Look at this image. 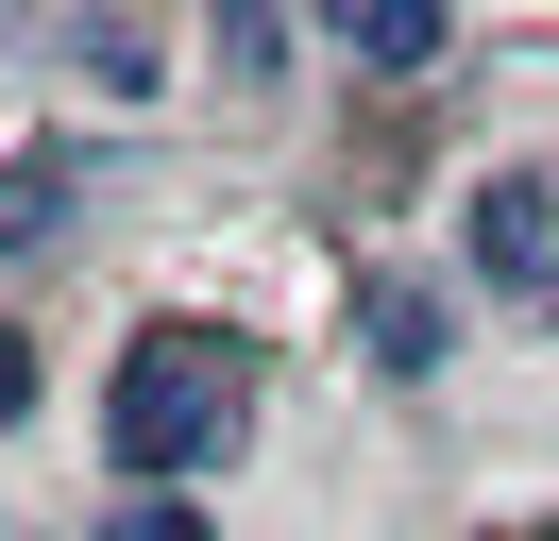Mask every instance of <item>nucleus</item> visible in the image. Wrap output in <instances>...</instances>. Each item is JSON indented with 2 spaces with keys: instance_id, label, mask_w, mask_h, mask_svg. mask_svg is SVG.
Returning a JSON list of instances; mask_svg holds the SVG:
<instances>
[{
  "instance_id": "7ed1b4c3",
  "label": "nucleus",
  "mask_w": 559,
  "mask_h": 541,
  "mask_svg": "<svg viewBox=\"0 0 559 541\" xmlns=\"http://www.w3.org/2000/svg\"><path fill=\"white\" fill-rule=\"evenodd\" d=\"M340 51H356V68H441V0H356Z\"/></svg>"
},
{
  "instance_id": "6e6552de",
  "label": "nucleus",
  "mask_w": 559,
  "mask_h": 541,
  "mask_svg": "<svg viewBox=\"0 0 559 541\" xmlns=\"http://www.w3.org/2000/svg\"><path fill=\"white\" fill-rule=\"evenodd\" d=\"M17 406H35V338L0 322V423H17Z\"/></svg>"
},
{
  "instance_id": "423d86ee",
  "label": "nucleus",
  "mask_w": 559,
  "mask_h": 541,
  "mask_svg": "<svg viewBox=\"0 0 559 541\" xmlns=\"http://www.w3.org/2000/svg\"><path fill=\"white\" fill-rule=\"evenodd\" d=\"M69 187H85L69 153H17V169H0V237H51V220H69Z\"/></svg>"
},
{
  "instance_id": "f257e3e1",
  "label": "nucleus",
  "mask_w": 559,
  "mask_h": 541,
  "mask_svg": "<svg viewBox=\"0 0 559 541\" xmlns=\"http://www.w3.org/2000/svg\"><path fill=\"white\" fill-rule=\"evenodd\" d=\"M238 406H254V356H238V338L153 322L136 356H119V389H103V440H119L136 473H187V457H221V440H238Z\"/></svg>"
},
{
  "instance_id": "0eeeda50",
  "label": "nucleus",
  "mask_w": 559,
  "mask_h": 541,
  "mask_svg": "<svg viewBox=\"0 0 559 541\" xmlns=\"http://www.w3.org/2000/svg\"><path fill=\"white\" fill-rule=\"evenodd\" d=\"M103 541H204V507H187V491H136V507H119Z\"/></svg>"
},
{
  "instance_id": "39448f33",
  "label": "nucleus",
  "mask_w": 559,
  "mask_h": 541,
  "mask_svg": "<svg viewBox=\"0 0 559 541\" xmlns=\"http://www.w3.org/2000/svg\"><path fill=\"white\" fill-rule=\"evenodd\" d=\"M69 68H85V85H119V101H153V68H170V51H153L136 17H69Z\"/></svg>"
},
{
  "instance_id": "20e7f679",
  "label": "nucleus",
  "mask_w": 559,
  "mask_h": 541,
  "mask_svg": "<svg viewBox=\"0 0 559 541\" xmlns=\"http://www.w3.org/2000/svg\"><path fill=\"white\" fill-rule=\"evenodd\" d=\"M356 322H373V372H441V288H373Z\"/></svg>"
},
{
  "instance_id": "f03ea898",
  "label": "nucleus",
  "mask_w": 559,
  "mask_h": 541,
  "mask_svg": "<svg viewBox=\"0 0 559 541\" xmlns=\"http://www.w3.org/2000/svg\"><path fill=\"white\" fill-rule=\"evenodd\" d=\"M457 237H475V288H491V304L559 322V169H475Z\"/></svg>"
}]
</instances>
